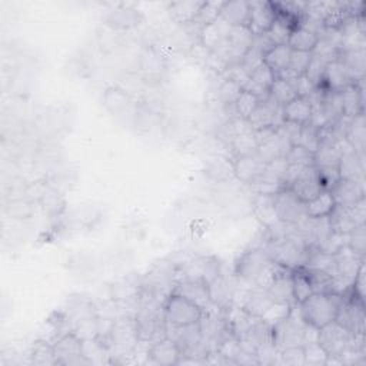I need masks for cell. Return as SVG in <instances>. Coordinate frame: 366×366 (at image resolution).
<instances>
[{
	"instance_id": "f35d334b",
	"label": "cell",
	"mask_w": 366,
	"mask_h": 366,
	"mask_svg": "<svg viewBox=\"0 0 366 366\" xmlns=\"http://www.w3.org/2000/svg\"><path fill=\"white\" fill-rule=\"evenodd\" d=\"M30 362L39 366L57 365L54 350H53V343L43 337L37 339L30 349Z\"/></svg>"
},
{
	"instance_id": "60d3db41",
	"label": "cell",
	"mask_w": 366,
	"mask_h": 366,
	"mask_svg": "<svg viewBox=\"0 0 366 366\" xmlns=\"http://www.w3.org/2000/svg\"><path fill=\"white\" fill-rule=\"evenodd\" d=\"M292 287H293V296L296 305L302 303L305 299H307L313 292L309 282V276L305 267H296L292 270Z\"/></svg>"
},
{
	"instance_id": "6da1fadb",
	"label": "cell",
	"mask_w": 366,
	"mask_h": 366,
	"mask_svg": "<svg viewBox=\"0 0 366 366\" xmlns=\"http://www.w3.org/2000/svg\"><path fill=\"white\" fill-rule=\"evenodd\" d=\"M260 246L266 250L267 256L273 263H277L292 270L296 267H302L305 264L309 252V247L305 239L302 237L297 226L292 233L286 236H266Z\"/></svg>"
},
{
	"instance_id": "9c48e42d",
	"label": "cell",
	"mask_w": 366,
	"mask_h": 366,
	"mask_svg": "<svg viewBox=\"0 0 366 366\" xmlns=\"http://www.w3.org/2000/svg\"><path fill=\"white\" fill-rule=\"evenodd\" d=\"M163 312L167 326H186L197 323L203 315V310L197 305L176 293H170V296L166 299Z\"/></svg>"
},
{
	"instance_id": "277c9868",
	"label": "cell",
	"mask_w": 366,
	"mask_h": 366,
	"mask_svg": "<svg viewBox=\"0 0 366 366\" xmlns=\"http://www.w3.org/2000/svg\"><path fill=\"white\" fill-rule=\"evenodd\" d=\"M100 340L109 350L110 356H127L139 345L134 315H122L112 320L110 329Z\"/></svg>"
},
{
	"instance_id": "d590c367",
	"label": "cell",
	"mask_w": 366,
	"mask_h": 366,
	"mask_svg": "<svg viewBox=\"0 0 366 366\" xmlns=\"http://www.w3.org/2000/svg\"><path fill=\"white\" fill-rule=\"evenodd\" d=\"M292 49L287 44H276L269 49L263 56V63L276 74V77L285 71L289 66Z\"/></svg>"
},
{
	"instance_id": "b9f144b4",
	"label": "cell",
	"mask_w": 366,
	"mask_h": 366,
	"mask_svg": "<svg viewBox=\"0 0 366 366\" xmlns=\"http://www.w3.org/2000/svg\"><path fill=\"white\" fill-rule=\"evenodd\" d=\"M257 140L254 136V130L249 129L234 137L230 147L233 150V156H242V154H252L257 150Z\"/></svg>"
},
{
	"instance_id": "5b68a950",
	"label": "cell",
	"mask_w": 366,
	"mask_h": 366,
	"mask_svg": "<svg viewBox=\"0 0 366 366\" xmlns=\"http://www.w3.org/2000/svg\"><path fill=\"white\" fill-rule=\"evenodd\" d=\"M270 264L272 260L267 256L266 250L260 244H256L243 250L239 254L234 262L233 276L236 277L239 286H256L257 280Z\"/></svg>"
},
{
	"instance_id": "8fae6325",
	"label": "cell",
	"mask_w": 366,
	"mask_h": 366,
	"mask_svg": "<svg viewBox=\"0 0 366 366\" xmlns=\"http://www.w3.org/2000/svg\"><path fill=\"white\" fill-rule=\"evenodd\" d=\"M366 200H360L355 204H336L329 214L330 226L333 232L347 234L359 224L366 223Z\"/></svg>"
},
{
	"instance_id": "4316f807",
	"label": "cell",
	"mask_w": 366,
	"mask_h": 366,
	"mask_svg": "<svg viewBox=\"0 0 366 366\" xmlns=\"http://www.w3.org/2000/svg\"><path fill=\"white\" fill-rule=\"evenodd\" d=\"M274 79L276 74L262 61L249 71V79L243 89L254 93L262 100L269 96V89Z\"/></svg>"
},
{
	"instance_id": "f546056e",
	"label": "cell",
	"mask_w": 366,
	"mask_h": 366,
	"mask_svg": "<svg viewBox=\"0 0 366 366\" xmlns=\"http://www.w3.org/2000/svg\"><path fill=\"white\" fill-rule=\"evenodd\" d=\"M203 4L204 0H176L167 4V11L177 24H189L194 23Z\"/></svg>"
},
{
	"instance_id": "d6986e66",
	"label": "cell",
	"mask_w": 366,
	"mask_h": 366,
	"mask_svg": "<svg viewBox=\"0 0 366 366\" xmlns=\"http://www.w3.org/2000/svg\"><path fill=\"white\" fill-rule=\"evenodd\" d=\"M197 305L203 312L213 307L209 285L200 279H183L176 282L173 292Z\"/></svg>"
},
{
	"instance_id": "7bdbcfd3",
	"label": "cell",
	"mask_w": 366,
	"mask_h": 366,
	"mask_svg": "<svg viewBox=\"0 0 366 366\" xmlns=\"http://www.w3.org/2000/svg\"><path fill=\"white\" fill-rule=\"evenodd\" d=\"M259 103H260V99L254 93L243 89L233 106L236 109L237 117H240L243 120H247L252 116V113L254 112V109L257 107Z\"/></svg>"
},
{
	"instance_id": "52a82bcc",
	"label": "cell",
	"mask_w": 366,
	"mask_h": 366,
	"mask_svg": "<svg viewBox=\"0 0 366 366\" xmlns=\"http://www.w3.org/2000/svg\"><path fill=\"white\" fill-rule=\"evenodd\" d=\"M199 326L202 333V342L207 352L217 350L219 346L232 335L224 312L214 306L203 312L199 320Z\"/></svg>"
},
{
	"instance_id": "11a10c76",
	"label": "cell",
	"mask_w": 366,
	"mask_h": 366,
	"mask_svg": "<svg viewBox=\"0 0 366 366\" xmlns=\"http://www.w3.org/2000/svg\"><path fill=\"white\" fill-rule=\"evenodd\" d=\"M242 90H243V87L239 83H236L234 80H230V79H224V81L219 87V97L222 99V102L224 104H234V102L237 100Z\"/></svg>"
},
{
	"instance_id": "30bf717a",
	"label": "cell",
	"mask_w": 366,
	"mask_h": 366,
	"mask_svg": "<svg viewBox=\"0 0 366 366\" xmlns=\"http://www.w3.org/2000/svg\"><path fill=\"white\" fill-rule=\"evenodd\" d=\"M350 339L352 335L336 320H332L330 323L317 329L316 340L329 357L340 359V356L349 350Z\"/></svg>"
},
{
	"instance_id": "8992f818",
	"label": "cell",
	"mask_w": 366,
	"mask_h": 366,
	"mask_svg": "<svg viewBox=\"0 0 366 366\" xmlns=\"http://www.w3.org/2000/svg\"><path fill=\"white\" fill-rule=\"evenodd\" d=\"M296 307L297 305L292 307L290 313L285 319L279 320L276 325L272 326L273 343L277 350L290 346H303L306 342L307 325L300 317L299 309L296 315Z\"/></svg>"
},
{
	"instance_id": "7402d4cb",
	"label": "cell",
	"mask_w": 366,
	"mask_h": 366,
	"mask_svg": "<svg viewBox=\"0 0 366 366\" xmlns=\"http://www.w3.org/2000/svg\"><path fill=\"white\" fill-rule=\"evenodd\" d=\"M142 20V14L137 9L126 4L116 6L114 9L106 11L103 16V23L116 31H124L136 27Z\"/></svg>"
},
{
	"instance_id": "d4e9b609",
	"label": "cell",
	"mask_w": 366,
	"mask_h": 366,
	"mask_svg": "<svg viewBox=\"0 0 366 366\" xmlns=\"http://www.w3.org/2000/svg\"><path fill=\"white\" fill-rule=\"evenodd\" d=\"M147 362L156 366H172L177 365L180 359V350L173 339L169 336L150 345L147 347Z\"/></svg>"
},
{
	"instance_id": "5bb4252c",
	"label": "cell",
	"mask_w": 366,
	"mask_h": 366,
	"mask_svg": "<svg viewBox=\"0 0 366 366\" xmlns=\"http://www.w3.org/2000/svg\"><path fill=\"white\" fill-rule=\"evenodd\" d=\"M53 350L57 365H92L83 353V340L77 337L73 332H67L59 336L53 342Z\"/></svg>"
},
{
	"instance_id": "ba28073f",
	"label": "cell",
	"mask_w": 366,
	"mask_h": 366,
	"mask_svg": "<svg viewBox=\"0 0 366 366\" xmlns=\"http://www.w3.org/2000/svg\"><path fill=\"white\" fill-rule=\"evenodd\" d=\"M222 273V263L216 256L194 254L179 262L177 282L183 279H200L210 285Z\"/></svg>"
},
{
	"instance_id": "4fadbf2b",
	"label": "cell",
	"mask_w": 366,
	"mask_h": 366,
	"mask_svg": "<svg viewBox=\"0 0 366 366\" xmlns=\"http://www.w3.org/2000/svg\"><path fill=\"white\" fill-rule=\"evenodd\" d=\"M335 320L342 325L350 335H363L366 329L365 302L359 300L353 295H346Z\"/></svg>"
},
{
	"instance_id": "f1b7e54d",
	"label": "cell",
	"mask_w": 366,
	"mask_h": 366,
	"mask_svg": "<svg viewBox=\"0 0 366 366\" xmlns=\"http://www.w3.org/2000/svg\"><path fill=\"white\" fill-rule=\"evenodd\" d=\"M283 120L297 124H306L313 117V102L310 97L297 96L282 107Z\"/></svg>"
},
{
	"instance_id": "db71d44e",
	"label": "cell",
	"mask_w": 366,
	"mask_h": 366,
	"mask_svg": "<svg viewBox=\"0 0 366 366\" xmlns=\"http://www.w3.org/2000/svg\"><path fill=\"white\" fill-rule=\"evenodd\" d=\"M292 305H287V303H280V302H273L272 306L263 313V316L260 317L262 320H264L267 325L273 326L276 325L279 320L285 319L290 310H292Z\"/></svg>"
},
{
	"instance_id": "7c38bea8",
	"label": "cell",
	"mask_w": 366,
	"mask_h": 366,
	"mask_svg": "<svg viewBox=\"0 0 366 366\" xmlns=\"http://www.w3.org/2000/svg\"><path fill=\"white\" fill-rule=\"evenodd\" d=\"M273 199L276 214L280 222L297 226L307 217L306 203L302 202L292 189L283 187L273 196Z\"/></svg>"
},
{
	"instance_id": "8d00e7d4",
	"label": "cell",
	"mask_w": 366,
	"mask_h": 366,
	"mask_svg": "<svg viewBox=\"0 0 366 366\" xmlns=\"http://www.w3.org/2000/svg\"><path fill=\"white\" fill-rule=\"evenodd\" d=\"M132 104V96L119 86H110L103 93V106L112 113L119 114Z\"/></svg>"
},
{
	"instance_id": "f907efd6",
	"label": "cell",
	"mask_w": 366,
	"mask_h": 366,
	"mask_svg": "<svg viewBox=\"0 0 366 366\" xmlns=\"http://www.w3.org/2000/svg\"><path fill=\"white\" fill-rule=\"evenodd\" d=\"M223 3H224L223 0H209V1L204 0V4L200 9L199 16L196 17L194 23H197L203 27V26L214 21L220 16V10H222Z\"/></svg>"
},
{
	"instance_id": "1f68e13d",
	"label": "cell",
	"mask_w": 366,
	"mask_h": 366,
	"mask_svg": "<svg viewBox=\"0 0 366 366\" xmlns=\"http://www.w3.org/2000/svg\"><path fill=\"white\" fill-rule=\"evenodd\" d=\"M273 196L256 194V197L253 199L252 212H253L256 220L263 226V229H270L279 222V217H277L276 209H274Z\"/></svg>"
},
{
	"instance_id": "e0dca14e",
	"label": "cell",
	"mask_w": 366,
	"mask_h": 366,
	"mask_svg": "<svg viewBox=\"0 0 366 366\" xmlns=\"http://www.w3.org/2000/svg\"><path fill=\"white\" fill-rule=\"evenodd\" d=\"M276 16L277 10L273 1L253 0L250 1V16L247 27L254 37L263 36L270 30Z\"/></svg>"
},
{
	"instance_id": "836d02e7",
	"label": "cell",
	"mask_w": 366,
	"mask_h": 366,
	"mask_svg": "<svg viewBox=\"0 0 366 366\" xmlns=\"http://www.w3.org/2000/svg\"><path fill=\"white\" fill-rule=\"evenodd\" d=\"M345 142L360 156L365 159L366 149V129H365V113H360L350 119L346 133Z\"/></svg>"
},
{
	"instance_id": "83f0119b",
	"label": "cell",
	"mask_w": 366,
	"mask_h": 366,
	"mask_svg": "<svg viewBox=\"0 0 366 366\" xmlns=\"http://www.w3.org/2000/svg\"><path fill=\"white\" fill-rule=\"evenodd\" d=\"M363 79L352 86H347L339 93L342 114L346 117H355L365 113V94H363Z\"/></svg>"
},
{
	"instance_id": "c3c4849f",
	"label": "cell",
	"mask_w": 366,
	"mask_h": 366,
	"mask_svg": "<svg viewBox=\"0 0 366 366\" xmlns=\"http://www.w3.org/2000/svg\"><path fill=\"white\" fill-rule=\"evenodd\" d=\"M305 350V366H326L327 353L323 350V347L317 343V340L306 342L303 345Z\"/></svg>"
},
{
	"instance_id": "9a60e30c",
	"label": "cell",
	"mask_w": 366,
	"mask_h": 366,
	"mask_svg": "<svg viewBox=\"0 0 366 366\" xmlns=\"http://www.w3.org/2000/svg\"><path fill=\"white\" fill-rule=\"evenodd\" d=\"M230 160L233 166V176L249 186L256 183L264 174L267 166L256 153L233 156Z\"/></svg>"
},
{
	"instance_id": "603a6c76",
	"label": "cell",
	"mask_w": 366,
	"mask_h": 366,
	"mask_svg": "<svg viewBox=\"0 0 366 366\" xmlns=\"http://www.w3.org/2000/svg\"><path fill=\"white\" fill-rule=\"evenodd\" d=\"M355 83L356 81L352 77V74L347 71V69L337 59H333L326 64L320 86H323L326 92L340 93L343 89H346L347 86H352Z\"/></svg>"
},
{
	"instance_id": "f6af8a7d",
	"label": "cell",
	"mask_w": 366,
	"mask_h": 366,
	"mask_svg": "<svg viewBox=\"0 0 366 366\" xmlns=\"http://www.w3.org/2000/svg\"><path fill=\"white\" fill-rule=\"evenodd\" d=\"M309 282L313 293H335L333 277L322 270H307Z\"/></svg>"
},
{
	"instance_id": "ac0fdd59",
	"label": "cell",
	"mask_w": 366,
	"mask_h": 366,
	"mask_svg": "<svg viewBox=\"0 0 366 366\" xmlns=\"http://www.w3.org/2000/svg\"><path fill=\"white\" fill-rule=\"evenodd\" d=\"M230 31H232V26L219 16L214 21L200 27V33H199L200 43L212 54H219L226 46Z\"/></svg>"
},
{
	"instance_id": "74e56055",
	"label": "cell",
	"mask_w": 366,
	"mask_h": 366,
	"mask_svg": "<svg viewBox=\"0 0 366 366\" xmlns=\"http://www.w3.org/2000/svg\"><path fill=\"white\" fill-rule=\"evenodd\" d=\"M336 202L330 193V190H322L315 199L306 203V214L309 217H325L332 213Z\"/></svg>"
},
{
	"instance_id": "ab89813d",
	"label": "cell",
	"mask_w": 366,
	"mask_h": 366,
	"mask_svg": "<svg viewBox=\"0 0 366 366\" xmlns=\"http://www.w3.org/2000/svg\"><path fill=\"white\" fill-rule=\"evenodd\" d=\"M269 96L279 104L285 106L289 102H292L295 97H297V90L295 87L293 80H285L282 77H276L269 89Z\"/></svg>"
},
{
	"instance_id": "bcb514c9",
	"label": "cell",
	"mask_w": 366,
	"mask_h": 366,
	"mask_svg": "<svg viewBox=\"0 0 366 366\" xmlns=\"http://www.w3.org/2000/svg\"><path fill=\"white\" fill-rule=\"evenodd\" d=\"M297 144H302L303 147L316 153V150L320 144V127H317L312 122H309L306 124H302Z\"/></svg>"
},
{
	"instance_id": "9f6ffc18",
	"label": "cell",
	"mask_w": 366,
	"mask_h": 366,
	"mask_svg": "<svg viewBox=\"0 0 366 366\" xmlns=\"http://www.w3.org/2000/svg\"><path fill=\"white\" fill-rule=\"evenodd\" d=\"M316 169H317V174L323 189L329 190L340 179L337 166H319Z\"/></svg>"
},
{
	"instance_id": "cb8c5ba5",
	"label": "cell",
	"mask_w": 366,
	"mask_h": 366,
	"mask_svg": "<svg viewBox=\"0 0 366 366\" xmlns=\"http://www.w3.org/2000/svg\"><path fill=\"white\" fill-rule=\"evenodd\" d=\"M267 292L273 299V302H280V303H287L295 306L296 302H295L293 287H292V269L277 264L274 277L270 282Z\"/></svg>"
},
{
	"instance_id": "44dd1931",
	"label": "cell",
	"mask_w": 366,
	"mask_h": 366,
	"mask_svg": "<svg viewBox=\"0 0 366 366\" xmlns=\"http://www.w3.org/2000/svg\"><path fill=\"white\" fill-rule=\"evenodd\" d=\"M272 303L273 299L270 297L267 289L260 286H250L243 289L239 302H236V305H239L254 317H262L263 313L272 306Z\"/></svg>"
},
{
	"instance_id": "6f0895ef",
	"label": "cell",
	"mask_w": 366,
	"mask_h": 366,
	"mask_svg": "<svg viewBox=\"0 0 366 366\" xmlns=\"http://www.w3.org/2000/svg\"><path fill=\"white\" fill-rule=\"evenodd\" d=\"M365 273H366V267H365V262L362 263V266L359 267L352 287H350V295H353L355 297H357L359 300L365 302V295H366V280H365Z\"/></svg>"
},
{
	"instance_id": "f5cc1de1",
	"label": "cell",
	"mask_w": 366,
	"mask_h": 366,
	"mask_svg": "<svg viewBox=\"0 0 366 366\" xmlns=\"http://www.w3.org/2000/svg\"><path fill=\"white\" fill-rule=\"evenodd\" d=\"M346 243H347V234L332 232L317 247H312V249H317L327 254H336L339 250H342L346 246Z\"/></svg>"
},
{
	"instance_id": "816d5d0a",
	"label": "cell",
	"mask_w": 366,
	"mask_h": 366,
	"mask_svg": "<svg viewBox=\"0 0 366 366\" xmlns=\"http://www.w3.org/2000/svg\"><path fill=\"white\" fill-rule=\"evenodd\" d=\"M277 362L286 366H305L303 346H290L277 350Z\"/></svg>"
},
{
	"instance_id": "7a4b0ae2",
	"label": "cell",
	"mask_w": 366,
	"mask_h": 366,
	"mask_svg": "<svg viewBox=\"0 0 366 366\" xmlns=\"http://www.w3.org/2000/svg\"><path fill=\"white\" fill-rule=\"evenodd\" d=\"M134 322L139 343L150 346L167 337V325L164 319L163 305L159 302L139 299V306L134 313Z\"/></svg>"
},
{
	"instance_id": "ffe728a7",
	"label": "cell",
	"mask_w": 366,
	"mask_h": 366,
	"mask_svg": "<svg viewBox=\"0 0 366 366\" xmlns=\"http://www.w3.org/2000/svg\"><path fill=\"white\" fill-rule=\"evenodd\" d=\"M289 189H292L296 193V196L302 202H305V203L310 202L322 190H325L322 183H320L316 166H306V167H303L300 170L299 176L296 177V180L293 182V184Z\"/></svg>"
},
{
	"instance_id": "3957f363",
	"label": "cell",
	"mask_w": 366,
	"mask_h": 366,
	"mask_svg": "<svg viewBox=\"0 0 366 366\" xmlns=\"http://www.w3.org/2000/svg\"><path fill=\"white\" fill-rule=\"evenodd\" d=\"M343 297L340 293H312L297 305L300 317L306 325L319 329L336 319Z\"/></svg>"
},
{
	"instance_id": "d6a6232c",
	"label": "cell",
	"mask_w": 366,
	"mask_h": 366,
	"mask_svg": "<svg viewBox=\"0 0 366 366\" xmlns=\"http://www.w3.org/2000/svg\"><path fill=\"white\" fill-rule=\"evenodd\" d=\"M250 16V1L249 0H232L224 1L220 10V17L229 23L232 27L247 26Z\"/></svg>"
},
{
	"instance_id": "681fc988",
	"label": "cell",
	"mask_w": 366,
	"mask_h": 366,
	"mask_svg": "<svg viewBox=\"0 0 366 366\" xmlns=\"http://www.w3.org/2000/svg\"><path fill=\"white\" fill-rule=\"evenodd\" d=\"M346 246L356 254L365 257L366 254V223L356 226L347 233Z\"/></svg>"
},
{
	"instance_id": "4dcf8cb0",
	"label": "cell",
	"mask_w": 366,
	"mask_h": 366,
	"mask_svg": "<svg viewBox=\"0 0 366 366\" xmlns=\"http://www.w3.org/2000/svg\"><path fill=\"white\" fill-rule=\"evenodd\" d=\"M337 167L342 179H353L359 182H363L365 179V160L350 146L342 152Z\"/></svg>"
},
{
	"instance_id": "2e32d148",
	"label": "cell",
	"mask_w": 366,
	"mask_h": 366,
	"mask_svg": "<svg viewBox=\"0 0 366 366\" xmlns=\"http://www.w3.org/2000/svg\"><path fill=\"white\" fill-rule=\"evenodd\" d=\"M239 283L234 276H227L223 272L209 285L212 305L226 312L232 305L236 303Z\"/></svg>"
},
{
	"instance_id": "7dc6e473",
	"label": "cell",
	"mask_w": 366,
	"mask_h": 366,
	"mask_svg": "<svg viewBox=\"0 0 366 366\" xmlns=\"http://www.w3.org/2000/svg\"><path fill=\"white\" fill-rule=\"evenodd\" d=\"M6 213L13 219H27L33 214V202L27 197L10 199L6 204Z\"/></svg>"
},
{
	"instance_id": "ee69618b",
	"label": "cell",
	"mask_w": 366,
	"mask_h": 366,
	"mask_svg": "<svg viewBox=\"0 0 366 366\" xmlns=\"http://www.w3.org/2000/svg\"><path fill=\"white\" fill-rule=\"evenodd\" d=\"M285 160L287 162V164L300 166V167L315 166V153L310 152L309 149L303 147L302 144H293L286 152Z\"/></svg>"
},
{
	"instance_id": "e575fe53",
	"label": "cell",
	"mask_w": 366,
	"mask_h": 366,
	"mask_svg": "<svg viewBox=\"0 0 366 366\" xmlns=\"http://www.w3.org/2000/svg\"><path fill=\"white\" fill-rule=\"evenodd\" d=\"M320 37L313 30L299 24L295 27L287 39V46L295 51H310L313 53L319 46Z\"/></svg>"
},
{
	"instance_id": "484cf974",
	"label": "cell",
	"mask_w": 366,
	"mask_h": 366,
	"mask_svg": "<svg viewBox=\"0 0 366 366\" xmlns=\"http://www.w3.org/2000/svg\"><path fill=\"white\" fill-rule=\"evenodd\" d=\"M330 193L336 204H355L365 199V186L363 182L353 179H339L330 189Z\"/></svg>"
}]
</instances>
